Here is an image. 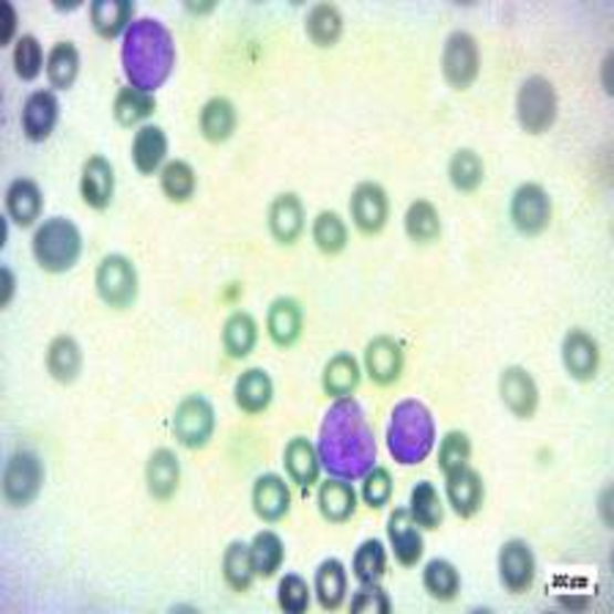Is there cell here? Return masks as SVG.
<instances>
[{
    "instance_id": "obj_1",
    "label": "cell",
    "mask_w": 614,
    "mask_h": 614,
    "mask_svg": "<svg viewBox=\"0 0 614 614\" xmlns=\"http://www.w3.org/2000/svg\"><path fill=\"white\" fill-rule=\"evenodd\" d=\"M315 450H319L321 469L348 483L363 480L376 467V436H373L365 409L352 395L337 398L326 409L319 426Z\"/></svg>"
},
{
    "instance_id": "obj_2",
    "label": "cell",
    "mask_w": 614,
    "mask_h": 614,
    "mask_svg": "<svg viewBox=\"0 0 614 614\" xmlns=\"http://www.w3.org/2000/svg\"><path fill=\"white\" fill-rule=\"evenodd\" d=\"M122 66L132 89L157 94L176 66L174 33L152 17H141L122 39Z\"/></svg>"
},
{
    "instance_id": "obj_3",
    "label": "cell",
    "mask_w": 614,
    "mask_h": 614,
    "mask_svg": "<svg viewBox=\"0 0 614 614\" xmlns=\"http://www.w3.org/2000/svg\"><path fill=\"white\" fill-rule=\"evenodd\" d=\"M436 445V423L423 400L406 398L395 404L387 426V450L400 467H417Z\"/></svg>"
},
{
    "instance_id": "obj_4",
    "label": "cell",
    "mask_w": 614,
    "mask_h": 614,
    "mask_svg": "<svg viewBox=\"0 0 614 614\" xmlns=\"http://www.w3.org/2000/svg\"><path fill=\"white\" fill-rule=\"evenodd\" d=\"M33 258L50 274H63L77 267L83 256V233L69 217H50L33 233Z\"/></svg>"
},
{
    "instance_id": "obj_5",
    "label": "cell",
    "mask_w": 614,
    "mask_h": 614,
    "mask_svg": "<svg viewBox=\"0 0 614 614\" xmlns=\"http://www.w3.org/2000/svg\"><path fill=\"white\" fill-rule=\"evenodd\" d=\"M556 111H560V102H556L552 80L532 74L521 83L519 94H516V118H519L521 129L530 135H543L554 126Z\"/></svg>"
},
{
    "instance_id": "obj_6",
    "label": "cell",
    "mask_w": 614,
    "mask_h": 614,
    "mask_svg": "<svg viewBox=\"0 0 614 614\" xmlns=\"http://www.w3.org/2000/svg\"><path fill=\"white\" fill-rule=\"evenodd\" d=\"M96 294L113 310H126L135 305L137 291H141V280H137V269L132 258L122 252H111L96 267Z\"/></svg>"
},
{
    "instance_id": "obj_7",
    "label": "cell",
    "mask_w": 614,
    "mask_h": 614,
    "mask_svg": "<svg viewBox=\"0 0 614 614\" xmlns=\"http://www.w3.org/2000/svg\"><path fill=\"white\" fill-rule=\"evenodd\" d=\"M217 430V412L206 395L192 393L176 406L174 412V436L187 450H200L211 441Z\"/></svg>"
},
{
    "instance_id": "obj_8",
    "label": "cell",
    "mask_w": 614,
    "mask_h": 614,
    "mask_svg": "<svg viewBox=\"0 0 614 614\" xmlns=\"http://www.w3.org/2000/svg\"><path fill=\"white\" fill-rule=\"evenodd\" d=\"M44 486L42 458L31 450L11 452L3 467V497L11 508H25Z\"/></svg>"
},
{
    "instance_id": "obj_9",
    "label": "cell",
    "mask_w": 614,
    "mask_h": 614,
    "mask_svg": "<svg viewBox=\"0 0 614 614\" xmlns=\"http://www.w3.org/2000/svg\"><path fill=\"white\" fill-rule=\"evenodd\" d=\"M441 74L447 85L456 91H467L480 74L478 39L467 31H452L441 48Z\"/></svg>"
},
{
    "instance_id": "obj_10",
    "label": "cell",
    "mask_w": 614,
    "mask_h": 614,
    "mask_svg": "<svg viewBox=\"0 0 614 614\" xmlns=\"http://www.w3.org/2000/svg\"><path fill=\"white\" fill-rule=\"evenodd\" d=\"M552 198L541 185L527 181L510 195V222L524 237H538V233L547 231L549 222H552Z\"/></svg>"
},
{
    "instance_id": "obj_11",
    "label": "cell",
    "mask_w": 614,
    "mask_h": 614,
    "mask_svg": "<svg viewBox=\"0 0 614 614\" xmlns=\"http://www.w3.org/2000/svg\"><path fill=\"white\" fill-rule=\"evenodd\" d=\"M497 568L499 582H502V587L508 590V593L521 595L535 584V554H532V547L527 541L513 538V541L502 543L497 556Z\"/></svg>"
},
{
    "instance_id": "obj_12",
    "label": "cell",
    "mask_w": 614,
    "mask_h": 614,
    "mask_svg": "<svg viewBox=\"0 0 614 614\" xmlns=\"http://www.w3.org/2000/svg\"><path fill=\"white\" fill-rule=\"evenodd\" d=\"M348 209H352L354 226L363 233H368V237L382 233L389 220L387 192H384V187L376 185V181H363V185L354 187Z\"/></svg>"
},
{
    "instance_id": "obj_13",
    "label": "cell",
    "mask_w": 614,
    "mask_h": 614,
    "mask_svg": "<svg viewBox=\"0 0 614 614\" xmlns=\"http://www.w3.org/2000/svg\"><path fill=\"white\" fill-rule=\"evenodd\" d=\"M499 395H502V404L519 420H530L538 412V404H541L535 378H532L530 371L521 368V365H510V368L499 373Z\"/></svg>"
},
{
    "instance_id": "obj_14",
    "label": "cell",
    "mask_w": 614,
    "mask_h": 614,
    "mask_svg": "<svg viewBox=\"0 0 614 614\" xmlns=\"http://www.w3.org/2000/svg\"><path fill=\"white\" fill-rule=\"evenodd\" d=\"M562 365H565L568 376L576 382H590L595 378L601 365V346L587 330H571L562 337Z\"/></svg>"
},
{
    "instance_id": "obj_15",
    "label": "cell",
    "mask_w": 614,
    "mask_h": 614,
    "mask_svg": "<svg viewBox=\"0 0 614 614\" xmlns=\"http://www.w3.org/2000/svg\"><path fill=\"white\" fill-rule=\"evenodd\" d=\"M387 538L389 549H393L395 560L400 565L412 568L423 560L426 552V541H423V532L417 527V521L412 519L409 508H395L387 519Z\"/></svg>"
},
{
    "instance_id": "obj_16",
    "label": "cell",
    "mask_w": 614,
    "mask_h": 614,
    "mask_svg": "<svg viewBox=\"0 0 614 614\" xmlns=\"http://www.w3.org/2000/svg\"><path fill=\"white\" fill-rule=\"evenodd\" d=\"M113 195H116V168L111 165V159L94 154L85 159L83 174H80V198L91 209L105 211L113 204Z\"/></svg>"
},
{
    "instance_id": "obj_17",
    "label": "cell",
    "mask_w": 614,
    "mask_h": 614,
    "mask_svg": "<svg viewBox=\"0 0 614 614\" xmlns=\"http://www.w3.org/2000/svg\"><path fill=\"white\" fill-rule=\"evenodd\" d=\"M269 233L278 244L291 247L305 233V206L296 192H280L269 206Z\"/></svg>"
},
{
    "instance_id": "obj_18",
    "label": "cell",
    "mask_w": 614,
    "mask_h": 614,
    "mask_svg": "<svg viewBox=\"0 0 614 614\" xmlns=\"http://www.w3.org/2000/svg\"><path fill=\"white\" fill-rule=\"evenodd\" d=\"M445 493L447 502H450L452 513L461 516V519H472L486 502V483L472 467H461L456 472L445 475Z\"/></svg>"
},
{
    "instance_id": "obj_19",
    "label": "cell",
    "mask_w": 614,
    "mask_h": 614,
    "mask_svg": "<svg viewBox=\"0 0 614 614\" xmlns=\"http://www.w3.org/2000/svg\"><path fill=\"white\" fill-rule=\"evenodd\" d=\"M59 96L53 91H33L22 105V132L31 143H44L59 124Z\"/></svg>"
},
{
    "instance_id": "obj_20",
    "label": "cell",
    "mask_w": 614,
    "mask_h": 614,
    "mask_svg": "<svg viewBox=\"0 0 614 614\" xmlns=\"http://www.w3.org/2000/svg\"><path fill=\"white\" fill-rule=\"evenodd\" d=\"M302 326H305V313L294 296H278L267 310V332L269 341L278 348L296 346L302 337Z\"/></svg>"
},
{
    "instance_id": "obj_21",
    "label": "cell",
    "mask_w": 614,
    "mask_h": 614,
    "mask_svg": "<svg viewBox=\"0 0 614 614\" xmlns=\"http://www.w3.org/2000/svg\"><path fill=\"white\" fill-rule=\"evenodd\" d=\"M42 211L44 195L37 181L20 176V179H14L6 187V217H9L17 228L37 226V222L42 220Z\"/></svg>"
},
{
    "instance_id": "obj_22",
    "label": "cell",
    "mask_w": 614,
    "mask_h": 614,
    "mask_svg": "<svg viewBox=\"0 0 614 614\" xmlns=\"http://www.w3.org/2000/svg\"><path fill=\"white\" fill-rule=\"evenodd\" d=\"M365 373L371 376V382L389 387L400 378L404 373V348L398 341L387 335H378L365 346Z\"/></svg>"
},
{
    "instance_id": "obj_23",
    "label": "cell",
    "mask_w": 614,
    "mask_h": 614,
    "mask_svg": "<svg viewBox=\"0 0 614 614\" xmlns=\"http://www.w3.org/2000/svg\"><path fill=\"white\" fill-rule=\"evenodd\" d=\"M252 510H256L258 519L267 521V524L285 519L291 510L289 483L274 472L256 478V483H252Z\"/></svg>"
},
{
    "instance_id": "obj_24",
    "label": "cell",
    "mask_w": 614,
    "mask_h": 614,
    "mask_svg": "<svg viewBox=\"0 0 614 614\" xmlns=\"http://www.w3.org/2000/svg\"><path fill=\"white\" fill-rule=\"evenodd\" d=\"M165 159H168L165 129L157 124H143L132 137V165L137 168V174L154 176L165 168Z\"/></svg>"
},
{
    "instance_id": "obj_25",
    "label": "cell",
    "mask_w": 614,
    "mask_h": 614,
    "mask_svg": "<svg viewBox=\"0 0 614 614\" xmlns=\"http://www.w3.org/2000/svg\"><path fill=\"white\" fill-rule=\"evenodd\" d=\"M181 483V464L179 456L168 447H159V450L152 452L146 464V486L148 493L159 502H168L174 499V493L179 491Z\"/></svg>"
},
{
    "instance_id": "obj_26",
    "label": "cell",
    "mask_w": 614,
    "mask_h": 614,
    "mask_svg": "<svg viewBox=\"0 0 614 614\" xmlns=\"http://www.w3.org/2000/svg\"><path fill=\"white\" fill-rule=\"evenodd\" d=\"M283 464H285V472H289L291 483L300 486L302 491L313 489L319 483V475H321V461H319V450L315 445L305 436H294L289 439L283 450Z\"/></svg>"
},
{
    "instance_id": "obj_27",
    "label": "cell",
    "mask_w": 614,
    "mask_h": 614,
    "mask_svg": "<svg viewBox=\"0 0 614 614\" xmlns=\"http://www.w3.org/2000/svg\"><path fill=\"white\" fill-rule=\"evenodd\" d=\"M233 400L247 415H261L274 400V382L263 368H247L233 384Z\"/></svg>"
},
{
    "instance_id": "obj_28",
    "label": "cell",
    "mask_w": 614,
    "mask_h": 614,
    "mask_svg": "<svg viewBox=\"0 0 614 614\" xmlns=\"http://www.w3.org/2000/svg\"><path fill=\"white\" fill-rule=\"evenodd\" d=\"M313 593L315 599H319L321 610L326 612L341 610L348 593V573H346V565H343L337 556H330V560H324L319 568H315Z\"/></svg>"
},
{
    "instance_id": "obj_29",
    "label": "cell",
    "mask_w": 614,
    "mask_h": 614,
    "mask_svg": "<svg viewBox=\"0 0 614 614\" xmlns=\"http://www.w3.org/2000/svg\"><path fill=\"white\" fill-rule=\"evenodd\" d=\"M200 135L209 143H226L231 141L233 132L239 126V113L228 96H211L204 107H200Z\"/></svg>"
},
{
    "instance_id": "obj_30",
    "label": "cell",
    "mask_w": 614,
    "mask_h": 614,
    "mask_svg": "<svg viewBox=\"0 0 614 614\" xmlns=\"http://www.w3.org/2000/svg\"><path fill=\"white\" fill-rule=\"evenodd\" d=\"M319 513L330 524H346L357 513V491L348 480L332 478L319 486Z\"/></svg>"
},
{
    "instance_id": "obj_31",
    "label": "cell",
    "mask_w": 614,
    "mask_h": 614,
    "mask_svg": "<svg viewBox=\"0 0 614 614\" xmlns=\"http://www.w3.org/2000/svg\"><path fill=\"white\" fill-rule=\"evenodd\" d=\"M91 25L102 39H124L135 22V3L132 0H96L91 3Z\"/></svg>"
},
{
    "instance_id": "obj_32",
    "label": "cell",
    "mask_w": 614,
    "mask_h": 614,
    "mask_svg": "<svg viewBox=\"0 0 614 614\" xmlns=\"http://www.w3.org/2000/svg\"><path fill=\"white\" fill-rule=\"evenodd\" d=\"M258 346V321L247 310H233L222 324V348L231 360H247Z\"/></svg>"
},
{
    "instance_id": "obj_33",
    "label": "cell",
    "mask_w": 614,
    "mask_h": 614,
    "mask_svg": "<svg viewBox=\"0 0 614 614\" xmlns=\"http://www.w3.org/2000/svg\"><path fill=\"white\" fill-rule=\"evenodd\" d=\"M360 378H363V371H360L357 357L348 352H337L335 357H330V363L324 365L321 387H324V393L332 395L335 400L348 398V395L360 387Z\"/></svg>"
},
{
    "instance_id": "obj_34",
    "label": "cell",
    "mask_w": 614,
    "mask_h": 614,
    "mask_svg": "<svg viewBox=\"0 0 614 614\" xmlns=\"http://www.w3.org/2000/svg\"><path fill=\"white\" fill-rule=\"evenodd\" d=\"M48 371L55 382L72 384L83 373V348L72 335H59L48 346Z\"/></svg>"
},
{
    "instance_id": "obj_35",
    "label": "cell",
    "mask_w": 614,
    "mask_h": 614,
    "mask_svg": "<svg viewBox=\"0 0 614 614\" xmlns=\"http://www.w3.org/2000/svg\"><path fill=\"white\" fill-rule=\"evenodd\" d=\"M308 39L315 48H335L343 37V14L332 3H315L305 17Z\"/></svg>"
},
{
    "instance_id": "obj_36",
    "label": "cell",
    "mask_w": 614,
    "mask_h": 614,
    "mask_svg": "<svg viewBox=\"0 0 614 614\" xmlns=\"http://www.w3.org/2000/svg\"><path fill=\"white\" fill-rule=\"evenodd\" d=\"M409 513L420 530H436L441 524V519H445V502H441V493L430 480H417L412 486Z\"/></svg>"
},
{
    "instance_id": "obj_37",
    "label": "cell",
    "mask_w": 614,
    "mask_h": 614,
    "mask_svg": "<svg viewBox=\"0 0 614 614\" xmlns=\"http://www.w3.org/2000/svg\"><path fill=\"white\" fill-rule=\"evenodd\" d=\"M406 237L417 244H430L441 237V217L439 209L426 198H417L415 204H409L404 217Z\"/></svg>"
},
{
    "instance_id": "obj_38",
    "label": "cell",
    "mask_w": 614,
    "mask_h": 614,
    "mask_svg": "<svg viewBox=\"0 0 614 614\" xmlns=\"http://www.w3.org/2000/svg\"><path fill=\"white\" fill-rule=\"evenodd\" d=\"M154 111H157V100H154V94H146V91L141 89H132V85H126L116 94V100H113V118H116L118 124L126 126H137L143 124L146 118L154 116Z\"/></svg>"
},
{
    "instance_id": "obj_39",
    "label": "cell",
    "mask_w": 614,
    "mask_h": 614,
    "mask_svg": "<svg viewBox=\"0 0 614 614\" xmlns=\"http://www.w3.org/2000/svg\"><path fill=\"white\" fill-rule=\"evenodd\" d=\"M310 237H313L315 247H319L324 256H337V252L346 250L348 244V226L337 211L324 209L315 215L313 228H310Z\"/></svg>"
},
{
    "instance_id": "obj_40",
    "label": "cell",
    "mask_w": 614,
    "mask_h": 614,
    "mask_svg": "<svg viewBox=\"0 0 614 614\" xmlns=\"http://www.w3.org/2000/svg\"><path fill=\"white\" fill-rule=\"evenodd\" d=\"M250 556H252V568H256V576L272 579L274 573L283 568V560H285L283 538L272 530H261L256 538H252Z\"/></svg>"
},
{
    "instance_id": "obj_41",
    "label": "cell",
    "mask_w": 614,
    "mask_h": 614,
    "mask_svg": "<svg viewBox=\"0 0 614 614\" xmlns=\"http://www.w3.org/2000/svg\"><path fill=\"white\" fill-rule=\"evenodd\" d=\"M423 587H426L430 599L447 604L461 593V573L450 560H430L423 568Z\"/></svg>"
},
{
    "instance_id": "obj_42",
    "label": "cell",
    "mask_w": 614,
    "mask_h": 614,
    "mask_svg": "<svg viewBox=\"0 0 614 614\" xmlns=\"http://www.w3.org/2000/svg\"><path fill=\"white\" fill-rule=\"evenodd\" d=\"M447 176H450V185L458 192H475L483 185L486 165L475 148H458L450 157V165H447Z\"/></svg>"
},
{
    "instance_id": "obj_43",
    "label": "cell",
    "mask_w": 614,
    "mask_h": 614,
    "mask_svg": "<svg viewBox=\"0 0 614 614\" xmlns=\"http://www.w3.org/2000/svg\"><path fill=\"white\" fill-rule=\"evenodd\" d=\"M222 579L231 590L237 593H247L256 579V568H252L250 556V543L244 541H231L228 543L226 554H222Z\"/></svg>"
},
{
    "instance_id": "obj_44",
    "label": "cell",
    "mask_w": 614,
    "mask_h": 614,
    "mask_svg": "<svg viewBox=\"0 0 614 614\" xmlns=\"http://www.w3.org/2000/svg\"><path fill=\"white\" fill-rule=\"evenodd\" d=\"M44 72L53 89L69 91L74 85L80 74V53L72 42H59L50 48L48 63H44Z\"/></svg>"
},
{
    "instance_id": "obj_45",
    "label": "cell",
    "mask_w": 614,
    "mask_h": 614,
    "mask_svg": "<svg viewBox=\"0 0 614 614\" xmlns=\"http://www.w3.org/2000/svg\"><path fill=\"white\" fill-rule=\"evenodd\" d=\"M159 187H163L165 198L174 204H187L198 189V174L185 159H170L165 168L159 170Z\"/></svg>"
},
{
    "instance_id": "obj_46",
    "label": "cell",
    "mask_w": 614,
    "mask_h": 614,
    "mask_svg": "<svg viewBox=\"0 0 614 614\" xmlns=\"http://www.w3.org/2000/svg\"><path fill=\"white\" fill-rule=\"evenodd\" d=\"M352 571L360 584H378L387 573V549L378 538H368L360 543L357 554H354Z\"/></svg>"
},
{
    "instance_id": "obj_47",
    "label": "cell",
    "mask_w": 614,
    "mask_h": 614,
    "mask_svg": "<svg viewBox=\"0 0 614 614\" xmlns=\"http://www.w3.org/2000/svg\"><path fill=\"white\" fill-rule=\"evenodd\" d=\"M11 63H14V74L22 80V83L37 80L39 74L44 72V63H48L42 42H39L33 33H22V37L14 42V50H11Z\"/></svg>"
},
{
    "instance_id": "obj_48",
    "label": "cell",
    "mask_w": 614,
    "mask_h": 614,
    "mask_svg": "<svg viewBox=\"0 0 614 614\" xmlns=\"http://www.w3.org/2000/svg\"><path fill=\"white\" fill-rule=\"evenodd\" d=\"M469 456H472V441L464 430H447L445 439L439 445V469L441 475H450L456 469L467 467Z\"/></svg>"
},
{
    "instance_id": "obj_49",
    "label": "cell",
    "mask_w": 614,
    "mask_h": 614,
    "mask_svg": "<svg viewBox=\"0 0 614 614\" xmlns=\"http://www.w3.org/2000/svg\"><path fill=\"white\" fill-rule=\"evenodd\" d=\"M310 593L305 579L300 573H285L278 584V606L289 614H302L310 606Z\"/></svg>"
},
{
    "instance_id": "obj_50",
    "label": "cell",
    "mask_w": 614,
    "mask_h": 614,
    "mask_svg": "<svg viewBox=\"0 0 614 614\" xmlns=\"http://www.w3.org/2000/svg\"><path fill=\"white\" fill-rule=\"evenodd\" d=\"M363 480H365V483H363V502L368 504L371 510L387 508L389 499H393V491H395V483H393V475H389V469L373 467Z\"/></svg>"
},
{
    "instance_id": "obj_51",
    "label": "cell",
    "mask_w": 614,
    "mask_h": 614,
    "mask_svg": "<svg viewBox=\"0 0 614 614\" xmlns=\"http://www.w3.org/2000/svg\"><path fill=\"white\" fill-rule=\"evenodd\" d=\"M393 610L387 593L378 584H363L357 593L352 595V612L360 614H387Z\"/></svg>"
},
{
    "instance_id": "obj_52",
    "label": "cell",
    "mask_w": 614,
    "mask_h": 614,
    "mask_svg": "<svg viewBox=\"0 0 614 614\" xmlns=\"http://www.w3.org/2000/svg\"><path fill=\"white\" fill-rule=\"evenodd\" d=\"M14 272H11L9 267H3V300H0V305H9L11 296H14Z\"/></svg>"
}]
</instances>
